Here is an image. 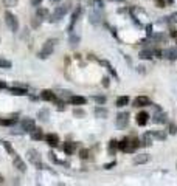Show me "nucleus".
<instances>
[{"mask_svg": "<svg viewBox=\"0 0 177 186\" xmlns=\"http://www.w3.org/2000/svg\"><path fill=\"white\" fill-rule=\"evenodd\" d=\"M54 44H56V39H48V41L42 45V48H40V51H39V58H40V59L48 58L51 53H53V50H54Z\"/></svg>", "mask_w": 177, "mask_h": 186, "instance_id": "1", "label": "nucleus"}, {"mask_svg": "<svg viewBox=\"0 0 177 186\" xmlns=\"http://www.w3.org/2000/svg\"><path fill=\"white\" fill-rule=\"evenodd\" d=\"M78 44H79V36L70 33V45H72V47H76Z\"/></svg>", "mask_w": 177, "mask_h": 186, "instance_id": "24", "label": "nucleus"}, {"mask_svg": "<svg viewBox=\"0 0 177 186\" xmlns=\"http://www.w3.org/2000/svg\"><path fill=\"white\" fill-rule=\"evenodd\" d=\"M162 56L169 59V61H175L177 59V50L175 48H166V50L162 51Z\"/></svg>", "mask_w": 177, "mask_h": 186, "instance_id": "7", "label": "nucleus"}, {"mask_svg": "<svg viewBox=\"0 0 177 186\" xmlns=\"http://www.w3.org/2000/svg\"><path fill=\"white\" fill-rule=\"evenodd\" d=\"M171 36L175 37V36H177V31H175V30H171Z\"/></svg>", "mask_w": 177, "mask_h": 186, "instance_id": "39", "label": "nucleus"}, {"mask_svg": "<svg viewBox=\"0 0 177 186\" xmlns=\"http://www.w3.org/2000/svg\"><path fill=\"white\" fill-rule=\"evenodd\" d=\"M152 55H154V53H152L151 50H143V51L140 53V58H141V59H151Z\"/></svg>", "mask_w": 177, "mask_h": 186, "instance_id": "23", "label": "nucleus"}, {"mask_svg": "<svg viewBox=\"0 0 177 186\" xmlns=\"http://www.w3.org/2000/svg\"><path fill=\"white\" fill-rule=\"evenodd\" d=\"M93 99L97 101L98 104H104V102H106V98H104V96H93Z\"/></svg>", "mask_w": 177, "mask_h": 186, "instance_id": "32", "label": "nucleus"}, {"mask_svg": "<svg viewBox=\"0 0 177 186\" xmlns=\"http://www.w3.org/2000/svg\"><path fill=\"white\" fill-rule=\"evenodd\" d=\"M107 81H109V79H107V78H104V82H103V84H104V85H106V87H107V85H109V82H107Z\"/></svg>", "mask_w": 177, "mask_h": 186, "instance_id": "40", "label": "nucleus"}, {"mask_svg": "<svg viewBox=\"0 0 177 186\" xmlns=\"http://www.w3.org/2000/svg\"><path fill=\"white\" fill-rule=\"evenodd\" d=\"M166 121H168V115L163 113L162 110H160V113H155V115H154V123L163 124V123H166Z\"/></svg>", "mask_w": 177, "mask_h": 186, "instance_id": "12", "label": "nucleus"}, {"mask_svg": "<svg viewBox=\"0 0 177 186\" xmlns=\"http://www.w3.org/2000/svg\"><path fill=\"white\" fill-rule=\"evenodd\" d=\"M47 14H48V11L47 9H37V17H47Z\"/></svg>", "mask_w": 177, "mask_h": 186, "instance_id": "28", "label": "nucleus"}, {"mask_svg": "<svg viewBox=\"0 0 177 186\" xmlns=\"http://www.w3.org/2000/svg\"><path fill=\"white\" fill-rule=\"evenodd\" d=\"M70 102L75 104V105H84L87 102V99L84 96H76V95H72L70 96Z\"/></svg>", "mask_w": 177, "mask_h": 186, "instance_id": "13", "label": "nucleus"}, {"mask_svg": "<svg viewBox=\"0 0 177 186\" xmlns=\"http://www.w3.org/2000/svg\"><path fill=\"white\" fill-rule=\"evenodd\" d=\"M31 138H33V140H42V138H44V135H42V130L34 129V130L31 132Z\"/></svg>", "mask_w": 177, "mask_h": 186, "instance_id": "21", "label": "nucleus"}, {"mask_svg": "<svg viewBox=\"0 0 177 186\" xmlns=\"http://www.w3.org/2000/svg\"><path fill=\"white\" fill-rule=\"evenodd\" d=\"M152 135H154L155 138H158V140H162V141H163V140H165V138H166V135H165V134H162V132H154V134H152Z\"/></svg>", "mask_w": 177, "mask_h": 186, "instance_id": "29", "label": "nucleus"}, {"mask_svg": "<svg viewBox=\"0 0 177 186\" xmlns=\"http://www.w3.org/2000/svg\"><path fill=\"white\" fill-rule=\"evenodd\" d=\"M169 19H172L174 22H177V12H174V14H172V16H171Z\"/></svg>", "mask_w": 177, "mask_h": 186, "instance_id": "35", "label": "nucleus"}, {"mask_svg": "<svg viewBox=\"0 0 177 186\" xmlns=\"http://www.w3.org/2000/svg\"><path fill=\"white\" fill-rule=\"evenodd\" d=\"M5 22L8 25V28L12 31V33H16L19 30V22H17V17L12 14V12L9 11H5Z\"/></svg>", "mask_w": 177, "mask_h": 186, "instance_id": "3", "label": "nucleus"}, {"mask_svg": "<svg viewBox=\"0 0 177 186\" xmlns=\"http://www.w3.org/2000/svg\"><path fill=\"white\" fill-rule=\"evenodd\" d=\"M3 146H5V149H6L11 155H14V151H12V148H11V144H9V143H6V141H5V143H3Z\"/></svg>", "mask_w": 177, "mask_h": 186, "instance_id": "30", "label": "nucleus"}, {"mask_svg": "<svg viewBox=\"0 0 177 186\" xmlns=\"http://www.w3.org/2000/svg\"><path fill=\"white\" fill-rule=\"evenodd\" d=\"M9 90H11V93H12V95H19V96H22V95H26V88H17V87H11Z\"/></svg>", "mask_w": 177, "mask_h": 186, "instance_id": "19", "label": "nucleus"}, {"mask_svg": "<svg viewBox=\"0 0 177 186\" xmlns=\"http://www.w3.org/2000/svg\"><path fill=\"white\" fill-rule=\"evenodd\" d=\"M148 161H149V155H146V154L137 155V157L134 158V164H145Z\"/></svg>", "mask_w": 177, "mask_h": 186, "instance_id": "14", "label": "nucleus"}, {"mask_svg": "<svg viewBox=\"0 0 177 186\" xmlns=\"http://www.w3.org/2000/svg\"><path fill=\"white\" fill-rule=\"evenodd\" d=\"M128 102H129V98L128 96H120L117 99L115 105H117V107H124V105H128Z\"/></svg>", "mask_w": 177, "mask_h": 186, "instance_id": "18", "label": "nucleus"}, {"mask_svg": "<svg viewBox=\"0 0 177 186\" xmlns=\"http://www.w3.org/2000/svg\"><path fill=\"white\" fill-rule=\"evenodd\" d=\"M117 148H118V143H117L115 140H114V141H111V151H115Z\"/></svg>", "mask_w": 177, "mask_h": 186, "instance_id": "33", "label": "nucleus"}, {"mask_svg": "<svg viewBox=\"0 0 177 186\" xmlns=\"http://www.w3.org/2000/svg\"><path fill=\"white\" fill-rule=\"evenodd\" d=\"M73 113H75L76 116H84V112H83V110H78V109H76V110H75Z\"/></svg>", "mask_w": 177, "mask_h": 186, "instance_id": "34", "label": "nucleus"}, {"mask_svg": "<svg viewBox=\"0 0 177 186\" xmlns=\"http://www.w3.org/2000/svg\"><path fill=\"white\" fill-rule=\"evenodd\" d=\"M79 157L84 158V160H86V158H89V151H87V149H83V151L79 152Z\"/></svg>", "mask_w": 177, "mask_h": 186, "instance_id": "31", "label": "nucleus"}, {"mask_svg": "<svg viewBox=\"0 0 177 186\" xmlns=\"http://www.w3.org/2000/svg\"><path fill=\"white\" fill-rule=\"evenodd\" d=\"M16 123V119H0V124L2 126H12Z\"/></svg>", "mask_w": 177, "mask_h": 186, "instance_id": "26", "label": "nucleus"}, {"mask_svg": "<svg viewBox=\"0 0 177 186\" xmlns=\"http://www.w3.org/2000/svg\"><path fill=\"white\" fill-rule=\"evenodd\" d=\"M157 6H160V8H163V2L160 0V2H157Z\"/></svg>", "mask_w": 177, "mask_h": 186, "instance_id": "41", "label": "nucleus"}, {"mask_svg": "<svg viewBox=\"0 0 177 186\" xmlns=\"http://www.w3.org/2000/svg\"><path fill=\"white\" fill-rule=\"evenodd\" d=\"M14 166H16L20 172H25V171H26V164L23 163V160H22L20 157H16V158H14Z\"/></svg>", "mask_w": 177, "mask_h": 186, "instance_id": "15", "label": "nucleus"}, {"mask_svg": "<svg viewBox=\"0 0 177 186\" xmlns=\"http://www.w3.org/2000/svg\"><path fill=\"white\" fill-rule=\"evenodd\" d=\"M75 151H76V143H73V141H67V143L64 144V152H65L67 155L75 154Z\"/></svg>", "mask_w": 177, "mask_h": 186, "instance_id": "9", "label": "nucleus"}, {"mask_svg": "<svg viewBox=\"0 0 177 186\" xmlns=\"http://www.w3.org/2000/svg\"><path fill=\"white\" fill-rule=\"evenodd\" d=\"M45 141H47L50 146H58L59 138H58V135H54V134H48V135L45 137Z\"/></svg>", "mask_w": 177, "mask_h": 186, "instance_id": "16", "label": "nucleus"}, {"mask_svg": "<svg viewBox=\"0 0 177 186\" xmlns=\"http://www.w3.org/2000/svg\"><path fill=\"white\" fill-rule=\"evenodd\" d=\"M128 123H129V113L128 112H123L117 116V126L118 127H126Z\"/></svg>", "mask_w": 177, "mask_h": 186, "instance_id": "6", "label": "nucleus"}, {"mask_svg": "<svg viewBox=\"0 0 177 186\" xmlns=\"http://www.w3.org/2000/svg\"><path fill=\"white\" fill-rule=\"evenodd\" d=\"M37 116H39L40 121H48V110L47 109H42V110L37 113Z\"/></svg>", "mask_w": 177, "mask_h": 186, "instance_id": "22", "label": "nucleus"}, {"mask_svg": "<svg viewBox=\"0 0 177 186\" xmlns=\"http://www.w3.org/2000/svg\"><path fill=\"white\" fill-rule=\"evenodd\" d=\"M26 155H28V160H30V163H31V164H34L37 169H44V168H45L42 163H40V155H39V152H37V151L30 149Z\"/></svg>", "mask_w": 177, "mask_h": 186, "instance_id": "4", "label": "nucleus"}, {"mask_svg": "<svg viewBox=\"0 0 177 186\" xmlns=\"http://www.w3.org/2000/svg\"><path fill=\"white\" fill-rule=\"evenodd\" d=\"M146 105H151V99L148 96H137L134 99V107H146Z\"/></svg>", "mask_w": 177, "mask_h": 186, "instance_id": "5", "label": "nucleus"}, {"mask_svg": "<svg viewBox=\"0 0 177 186\" xmlns=\"http://www.w3.org/2000/svg\"><path fill=\"white\" fill-rule=\"evenodd\" d=\"M0 88H6V84L3 81H0Z\"/></svg>", "mask_w": 177, "mask_h": 186, "instance_id": "37", "label": "nucleus"}, {"mask_svg": "<svg viewBox=\"0 0 177 186\" xmlns=\"http://www.w3.org/2000/svg\"><path fill=\"white\" fill-rule=\"evenodd\" d=\"M149 121V115L146 112H140L137 115V124L138 126H146V123Z\"/></svg>", "mask_w": 177, "mask_h": 186, "instance_id": "10", "label": "nucleus"}, {"mask_svg": "<svg viewBox=\"0 0 177 186\" xmlns=\"http://www.w3.org/2000/svg\"><path fill=\"white\" fill-rule=\"evenodd\" d=\"M40 2H42V0H31V3H33V5H39Z\"/></svg>", "mask_w": 177, "mask_h": 186, "instance_id": "36", "label": "nucleus"}, {"mask_svg": "<svg viewBox=\"0 0 177 186\" xmlns=\"http://www.w3.org/2000/svg\"><path fill=\"white\" fill-rule=\"evenodd\" d=\"M70 11V3H65V5H61V6H58L56 9H54V12H53V16H51V22H58V20H61L67 12Z\"/></svg>", "mask_w": 177, "mask_h": 186, "instance_id": "2", "label": "nucleus"}, {"mask_svg": "<svg viewBox=\"0 0 177 186\" xmlns=\"http://www.w3.org/2000/svg\"><path fill=\"white\" fill-rule=\"evenodd\" d=\"M81 12H83V9H81V8H78V9H75V12H73V16H72V23H70V26H69V30H70V31L73 30V26H75V23H76V20H78V17L81 16Z\"/></svg>", "mask_w": 177, "mask_h": 186, "instance_id": "17", "label": "nucleus"}, {"mask_svg": "<svg viewBox=\"0 0 177 186\" xmlns=\"http://www.w3.org/2000/svg\"><path fill=\"white\" fill-rule=\"evenodd\" d=\"M11 62L6 61V59H0V68H11Z\"/></svg>", "mask_w": 177, "mask_h": 186, "instance_id": "25", "label": "nucleus"}, {"mask_svg": "<svg viewBox=\"0 0 177 186\" xmlns=\"http://www.w3.org/2000/svg\"><path fill=\"white\" fill-rule=\"evenodd\" d=\"M36 127H34V119H30V118H26L22 121V130L23 132H33Z\"/></svg>", "mask_w": 177, "mask_h": 186, "instance_id": "8", "label": "nucleus"}, {"mask_svg": "<svg viewBox=\"0 0 177 186\" xmlns=\"http://www.w3.org/2000/svg\"><path fill=\"white\" fill-rule=\"evenodd\" d=\"M95 115H97L98 118H106L107 116V110L104 107H97L95 109Z\"/></svg>", "mask_w": 177, "mask_h": 186, "instance_id": "20", "label": "nucleus"}, {"mask_svg": "<svg viewBox=\"0 0 177 186\" xmlns=\"http://www.w3.org/2000/svg\"><path fill=\"white\" fill-rule=\"evenodd\" d=\"M168 2H172V0H168Z\"/></svg>", "mask_w": 177, "mask_h": 186, "instance_id": "43", "label": "nucleus"}, {"mask_svg": "<svg viewBox=\"0 0 177 186\" xmlns=\"http://www.w3.org/2000/svg\"><path fill=\"white\" fill-rule=\"evenodd\" d=\"M5 6H16L17 5V0H3Z\"/></svg>", "mask_w": 177, "mask_h": 186, "instance_id": "27", "label": "nucleus"}, {"mask_svg": "<svg viewBox=\"0 0 177 186\" xmlns=\"http://www.w3.org/2000/svg\"><path fill=\"white\" fill-rule=\"evenodd\" d=\"M114 164H115V161H114V163H111V164H106V166H104V168H106V169H111V168H112V166H114Z\"/></svg>", "mask_w": 177, "mask_h": 186, "instance_id": "38", "label": "nucleus"}, {"mask_svg": "<svg viewBox=\"0 0 177 186\" xmlns=\"http://www.w3.org/2000/svg\"><path fill=\"white\" fill-rule=\"evenodd\" d=\"M40 98H42L44 101H54V99H56V95H54L51 90H42Z\"/></svg>", "mask_w": 177, "mask_h": 186, "instance_id": "11", "label": "nucleus"}, {"mask_svg": "<svg viewBox=\"0 0 177 186\" xmlns=\"http://www.w3.org/2000/svg\"><path fill=\"white\" fill-rule=\"evenodd\" d=\"M51 2H61V0H51Z\"/></svg>", "mask_w": 177, "mask_h": 186, "instance_id": "42", "label": "nucleus"}]
</instances>
